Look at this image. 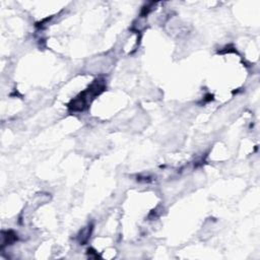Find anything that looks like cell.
<instances>
[{
    "instance_id": "obj_1",
    "label": "cell",
    "mask_w": 260,
    "mask_h": 260,
    "mask_svg": "<svg viewBox=\"0 0 260 260\" xmlns=\"http://www.w3.org/2000/svg\"><path fill=\"white\" fill-rule=\"evenodd\" d=\"M105 89V83L102 79H96L94 82L84 91H82L79 95H77L71 103L68 105V108L72 112H81L83 111L90 101L103 92Z\"/></svg>"
}]
</instances>
